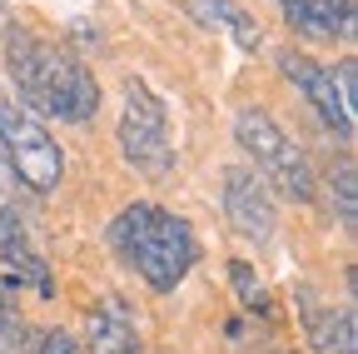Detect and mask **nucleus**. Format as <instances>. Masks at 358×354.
Segmentation results:
<instances>
[{"label": "nucleus", "mask_w": 358, "mask_h": 354, "mask_svg": "<svg viewBox=\"0 0 358 354\" xmlns=\"http://www.w3.org/2000/svg\"><path fill=\"white\" fill-rule=\"evenodd\" d=\"M6 70L15 85V105H25L30 115L85 125L100 110V85L90 75V65L75 50L55 46V40H45L25 25L6 35Z\"/></svg>", "instance_id": "nucleus-1"}, {"label": "nucleus", "mask_w": 358, "mask_h": 354, "mask_svg": "<svg viewBox=\"0 0 358 354\" xmlns=\"http://www.w3.org/2000/svg\"><path fill=\"white\" fill-rule=\"evenodd\" d=\"M110 245L159 294H169L199 259V240L189 230V219H179V215H169L164 205H150V200H134L115 215Z\"/></svg>", "instance_id": "nucleus-2"}, {"label": "nucleus", "mask_w": 358, "mask_h": 354, "mask_svg": "<svg viewBox=\"0 0 358 354\" xmlns=\"http://www.w3.org/2000/svg\"><path fill=\"white\" fill-rule=\"evenodd\" d=\"M234 140L254 160V170L264 175V185H274L284 200H299V205L313 200V190H319L313 165L294 145V135H284V125L268 115V110H239L234 115Z\"/></svg>", "instance_id": "nucleus-3"}, {"label": "nucleus", "mask_w": 358, "mask_h": 354, "mask_svg": "<svg viewBox=\"0 0 358 354\" xmlns=\"http://www.w3.org/2000/svg\"><path fill=\"white\" fill-rule=\"evenodd\" d=\"M0 165L15 185L50 195L65 175V155L55 145V135L45 130L40 115H30L25 105H15L10 95H0Z\"/></svg>", "instance_id": "nucleus-4"}, {"label": "nucleus", "mask_w": 358, "mask_h": 354, "mask_svg": "<svg viewBox=\"0 0 358 354\" xmlns=\"http://www.w3.org/2000/svg\"><path fill=\"white\" fill-rule=\"evenodd\" d=\"M120 155L145 180H169L174 175V145H169V115L150 85L129 80L124 115H120Z\"/></svg>", "instance_id": "nucleus-5"}, {"label": "nucleus", "mask_w": 358, "mask_h": 354, "mask_svg": "<svg viewBox=\"0 0 358 354\" xmlns=\"http://www.w3.org/2000/svg\"><path fill=\"white\" fill-rule=\"evenodd\" d=\"M279 70H284V80L294 85V90L308 100V110L319 115V125L329 130V135H334L338 145H353L358 120H353V115L343 110V100H338L334 70H324L319 60H308V55H299V50H279Z\"/></svg>", "instance_id": "nucleus-6"}, {"label": "nucleus", "mask_w": 358, "mask_h": 354, "mask_svg": "<svg viewBox=\"0 0 358 354\" xmlns=\"http://www.w3.org/2000/svg\"><path fill=\"white\" fill-rule=\"evenodd\" d=\"M224 215H229L234 235H244L254 245L274 240V225H279L274 190L264 185V175L254 165H229L224 170Z\"/></svg>", "instance_id": "nucleus-7"}, {"label": "nucleus", "mask_w": 358, "mask_h": 354, "mask_svg": "<svg viewBox=\"0 0 358 354\" xmlns=\"http://www.w3.org/2000/svg\"><path fill=\"white\" fill-rule=\"evenodd\" d=\"M0 259H6V285L10 294L15 290H35L40 299H55V270L45 264V254L35 250V240H30V225H25V215L15 210V205H6L0 210Z\"/></svg>", "instance_id": "nucleus-8"}, {"label": "nucleus", "mask_w": 358, "mask_h": 354, "mask_svg": "<svg viewBox=\"0 0 358 354\" xmlns=\"http://www.w3.org/2000/svg\"><path fill=\"white\" fill-rule=\"evenodd\" d=\"M85 354H140V329H134V315L120 294H110L90 309Z\"/></svg>", "instance_id": "nucleus-9"}, {"label": "nucleus", "mask_w": 358, "mask_h": 354, "mask_svg": "<svg viewBox=\"0 0 358 354\" xmlns=\"http://www.w3.org/2000/svg\"><path fill=\"white\" fill-rule=\"evenodd\" d=\"M279 11L308 40H343V35H353V0H279Z\"/></svg>", "instance_id": "nucleus-10"}, {"label": "nucleus", "mask_w": 358, "mask_h": 354, "mask_svg": "<svg viewBox=\"0 0 358 354\" xmlns=\"http://www.w3.org/2000/svg\"><path fill=\"white\" fill-rule=\"evenodd\" d=\"M303 320H308V344H313V354H358L353 304H343V309H319V304L303 299Z\"/></svg>", "instance_id": "nucleus-11"}, {"label": "nucleus", "mask_w": 358, "mask_h": 354, "mask_svg": "<svg viewBox=\"0 0 358 354\" xmlns=\"http://www.w3.org/2000/svg\"><path fill=\"white\" fill-rule=\"evenodd\" d=\"M185 6V15L194 20V25H219V30H229L234 35V46L239 50H259V25H254V15L244 11V6H234V0H179Z\"/></svg>", "instance_id": "nucleus-12"}, {"label": "nucleus", "mask_w": 358, "mask_h": 354, "mask_svg": "<svg viewBox=\"0 0 358 354\" xmlns=\"http://www.w3.org/2000/svg\"><path fill=\"white\" fill-rule=\"evenodd\" d=\"M329 205H334V215H338L343 230L358 225V170H353L348 160H338V165L329 170Z\"/></svg>", "instance_id": "nucleus-13"}, {"label": "nucleus", "mask_w": 358, "mask_h": 354, "mask_svg": "<svg viewBox=\"0 0 358 354\" xmlns=\"http://www.w3.org/2000/svg\"><path fill=\"white\" fill-rule=\"evenodd\" d=\"M229 285H234V294H239L244 309H254V315H268V294H264V285L254 280V270H249L244 259L229 264Z\"/></svg>", "instance_id": "nucleus-14"}, {"label": "nucleus", "mask_w": 358, "mask_h": 354, "mask_svg": "<svg viewBox=\"0 0 358 354\" xmlns=\"http://www.w3.org/2000/svg\"><path fill=\"white\" fill-rule=\"evenodd\" d=\"M15 354H80L70 329H25Z\"/></svg>", "instance_id": "nucleus-15"}, {"label": "nucleus", "mask_w": 358, "mask_h": 354, "mask_svg": "<svg viewBox=\"0 0 358 354\" xmlns=\"http://www.w3.org/2000/svg\"><path fill=\"white\" fill-rule=\"evenodd\" d=\"M20 339H25V320H20V309H15L10 290L0 285V354H15Z\"/></svg>", "instance_id": "nucleus-16"}, {"label": "nucleus", "mask_w": 358, "mask_h": 354, "mask_svg": "<svg viewBox=\"0 0 358 354\" xmlns=\"http://www.w3.org/2000/svg\"><path fill=\"white\" fill-rule=\"evenodd\" d=\"M334 85H338V100H343V110L358 120V65H353V60H343V65L334 70Z\"/></svg>", "instance_id": "nucleus-17"}, {"label": "nucleus", "mask_w": 358, "mask_h": 354, "mask_svg": "<svg viewBox=\"0 0 358 354\" xmlns=\"http://www.w3.org/2000/svg\"><path fill=\"white\" fill-rule=\"evenodd\" d=\"M0 20H6V0H0Z\"/></svg>", "instance_id": "nucleus-18"}]
</instances>
